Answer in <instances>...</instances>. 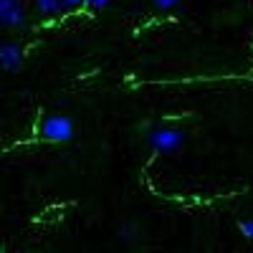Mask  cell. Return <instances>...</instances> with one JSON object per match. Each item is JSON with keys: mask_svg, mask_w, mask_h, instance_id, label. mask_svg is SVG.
<instances>
[{"mask_svg": "<svg viewBox=\"0 0 253 253\" xmlns=\"http://www.w3.org/2000/svg\"><path fill=\"white\" fill-rule=\"evenodd\" d=\"M79 8H86V0H63V13H74Z\"/></svg>", "mask_w": 253, "mask_h": 253, "instance_id": "9c48e42d", "label": "cell"}, {"mask_svg": "<svg viewBox=\"0 0 253 253\" xmlns=\"http://www.w3.org/2000/svg\"><path fill=\"white\" fill-rule=\"evenodd\" d=\"M185 139H187V132L180 129V126H170V124H157V126H152V129H147V137H144L147 147L157 155L177 152L185 144Z\"/></svg>", "mask_w": 253, "mask_h": 253, "instance_id": "6da1fadb", "label": "cell"}, {"mask_svg": "<svg viewBox=\"0 0 253 253\" xmlns=\"http://www.w3.org/2000/svg\"><path fill=\"white\" fill-rule=\"evenodd\" d=\"M33 8L43 18H56L63 13V0H33Z\"/></svg>", "mask_w": 253, "mask_h": 253, "instance_id": "5b68a950", "label": "cell"}, {"mask_svg": "<svg viewBox=\"0 0 253 253\" xmlns=\"http://www.w3.org/2000/svg\"><path fill=\"white\" fill-rule=\"evenodd\" d=\"M0 23L5 28H26L28 8L23 0H0Z\"/></svg>", "mask_w": 253, "mask_h": 253, "instance_id": "3957f363", "label": "cell"}, {"mask_svg": "<svg viewBox=\"0 0 253 253\" xmlns=\"http://www.w3.org/2000/svg\"><path fill=\"white\" fill-rule=\"evenodd\" d=\"M180 3H182V0H152V8L160 10V13H165V10H172Z\"/></svg>", "mask_w": 253, "mask_h": 253, "instance_id": "8992f818", "label": "cell"}, {"mask_svg": "<svg viewBox=\"0 0 253 253\" xmlns=\"http://www.w3.org/2000/svg\"><path fill=\"white\" fill-rule=\"evenodd\" d=\"M26 63V48L18 43V41H5L0 46V66L8 74H18Z\"/></svg>", "mask_w": 253, "mask_h": 253, "instance_id": "277c9868", "label": "cell"}, {"mask_svg": "<svg viewBox=\"0 0 253 253\" xmlns=\"http://www.w3.org/2000/svg\"><path fill=\"white\" fill-rule=\"evenodd\" d=\"M238 230L243 233V238H248L253 243V218H246V220H238Z\"/></svg>", "mask_w": 253, "mask_h": 253, "instance_id": "52a82bcc", "label": "cell"}, {"mask_svg": "<svg viewBox=\"0 0 253 253\" xmlns=\"http://www.w3.org/2000/svg\"><path fill=\"white\" fill-rule=\"evenodd\" d=\"M112 3H114V0H86V8L99 13V10H107Z\"/></svg>", "mask_w": 253, "mask_h": 253, "instance_id": "ba28073f", "label": "cell"}, {"mask_svg": "<svg viewBox=\"0 0 253 253\" xmlns=\"http://www.w3.org/2000/svg\"><path fill=\"white\" fill-rule=\"evenodd\" d=\"M38 134L43 137L46 142L63 144V142H71L76 137V124L66 114H48V117H43V122L38 124Z\"/></svg>", "mask_w": 253, "mask_h": 253, "instance_id": "7a4b0ae2", "label": "cell"}]
</instances>
